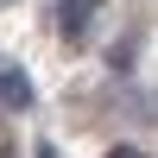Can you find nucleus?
<instances>
[{"label":"nucleus","mask_w":158,"mask_h":158,"mask_svg":"<svg viewBox=\"0 0 158 158\" xmlns=\"http://www.w3.org/2000/svg\"><path fill=\"white\" fill-rule=\"evenodd\" d=\"M0 101H6V108H25V101H32V82H25L19 70H0Z\"/></svg>","instance_id":"f257e3e1"},{"label":"nucleus","mask_w":158,"mask_h":158,"mask_svg":"<svg viewBox=\"0 0 158 158\" xmlns=\"http://www.w3.org/2000/svg\"><path fill=\"white\" fill-rule=\"evenodd\" d=\"M89 13H95V0H63V32H82V19H89Z\"/></svg>","instance_id":"f03ea898"},{"label":"nucleus","mask_w":158,"mask_h":158,"mask_svg":"<svg viewBox=\"0 0 158 158\" xmlns=\"http://www.w3.org/2000/svg\"><path fill=\"white\" fill-rule=\"evenodd\" d=\"M108 158H139V152H133V146H114V152H108Z\"/></svg>","instance_id":"7ed1b4c3"},{"label":"nucleus","mask_w":158,"mask_h":158,"mask_svg":"<svg viewBox=\"0 0 158 158\" xmlns=\"http://www.w3.org/2000/svg\"><path fill=\"white\" fill-rule=\"evenodd\" d=\"M38 158H57V152H51V146H38Z\"/></svg>","instance_id":"20e7f679"}]
</instances>
